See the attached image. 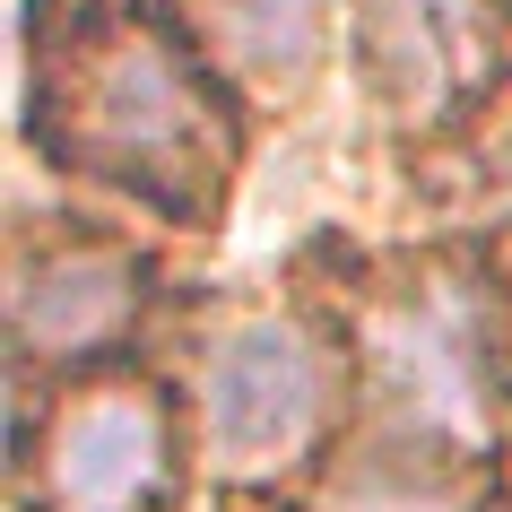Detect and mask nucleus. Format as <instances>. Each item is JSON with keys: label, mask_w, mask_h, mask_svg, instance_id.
<instances>
[{"label": "nucleus", "mask_w": 512, "mask_h": 512, "mask_svg": "<svg viewBox=\"0 0 512 512\" xmlns=\"http://www.w3.org/2000/svg\"><path fill=\"white\" fill-rule=\"evenodd\" d=\"M313 408H322V365L304 348V330L252 322L209 356V434L235 469L296 452L313 434Z\"/></svg>", "instance_id": "7ed1b4c3"}, {"label": "nucleus", "mask_w": 512, "mask_h": 512, "mask_svg": "<svg viewBox=\"0 0 512 512\" xmlns=\"http://www.w3.org/2000/svg\"><path fill=\"white\" fill-rule=\"evenodd\" d=\"M374 53L400 87V105H460L495 53L486 0H382L374 9Z\"/></svg>", "instance_id": "39448f33"}, {"label": "nucleus", "mask_w": 512, "mask_h": 512, "mask_svg": "<svg viewBox=\"0 0 512 512\" xmlns=\"http://www.w3.org/2000/svg\"><path fill=\"white\" fill-rule=\"evenodd\" d=\"M79 148L148 191H209L217 122L165 35H113L79 79Z\"/></svg>", "instance_id": "f257e3e1"}, {"label": "nucleus", "mask_w": 512, "mask_h": 512, "mask_svg": "<svg viewBox=\"0 0 512 512\" xmlns=\"http://www.w3.org/2000/svg\"><path fill=\"white\" fill-rule=\"evenodd\" d=\"M131 304H139V270L113 243H61V252L27 261V278H18V339L35 356L105 348L131 322Z\"/></svg>", "instance_id": "20e7f679"}, {"label": "nucleus", "mask_w": 512, "mask_h": 512, "mask_svg": "<svg viewBox=\"0 0 512 512\" xmlns=\"http://www.w3.org/2000/svg\"><path fill=\"white\" fill-rule=\"evenodd\" d=\"M165 478H174L165 408L131 382L61 408L53 443H44V504L53 512H148L165 495Z\"/></svg>", "instance_id": "f03ea898"}]
</instances>
